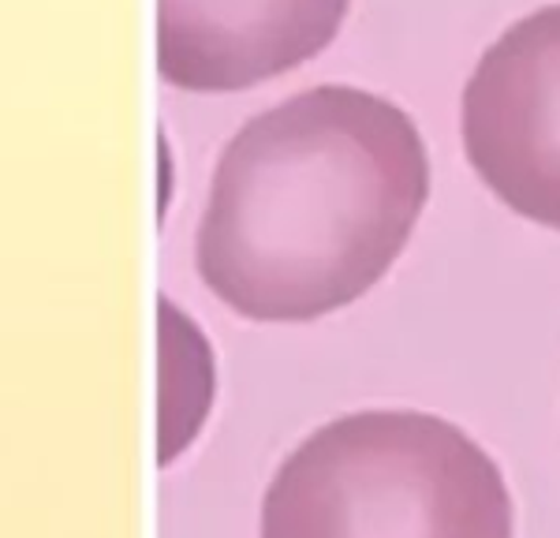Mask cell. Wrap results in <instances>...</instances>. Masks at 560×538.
Returning <instances> with one entry per match:
<instances>
[{
	"mask_svg": "<svg viewBox=\"0 0 560 538\" xmlns=\"http://www.w3.org/2000/svg\"><path fill=\"white\" fill-rule=\"evenodd\" d=\"M464 150L509 210L560 232V4L482 52L464 86Z\"/></svg>",
	"mask_w": 560,
	"mask_h": 538,
	"instance_id": "3957f363",
	"label": "cell"
},
{
	"mask_svg": "<svg viewBox=\"0 0 560 538\" xmlns=\"http://www.w3.org/2000/svg\"><path fill=\"white\" fill-rule=\"evenodd\" d=\"M501 468L422 411H355L314 430L261 498V538H512Z\"/></svg>",
	"mask_w": 560,
	"mask_h": 538,
	"instance_id": "7a4b0ae2",
	"label": "cell"
},
{
	"mask_svg": "<svg viewBox=\"0 0 560 538\" xmlns=\"http://www.w3.org/2000/svg\"><path fill=\"white\" fill-rule=\"evenodd\" d=\"M351 0H158L168 86L232 94L300 68L337 38Z\"/></svg>",
	"mask_w": 560,
	"mask_h": 538,
	"instance_id": "277c9868",
	"label": "cell"
},
{
	"mask_svg": "<svg viewBox=\"0 0 560 538\" xmlns=\"http://www.w3.org/2000/svg\"><path fill=\"white\" fill-rule=\"evenodd\" d=\"M427 199V142L400 105L359 86L300 90L224 147L195 236L198 277L243 318H322L382 281Z\"/></svg>",
	"mask_w": 560,
	"mask_h": 538,
	"instance_id": "6da1fadb",
	"label": "cell"
}]
</instances>
